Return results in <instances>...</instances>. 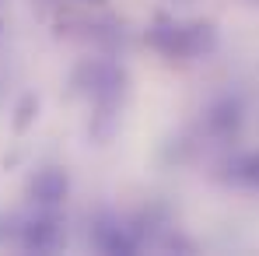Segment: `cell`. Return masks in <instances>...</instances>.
Instances as JSON below:
<instances>
[{
	"label": "cell",
	"mask_w": 259,
	"mask_h": 256,
	"mask_svg": "<svg viewBox=\"0 0 259 256\" xmlns=\"http://www.w3.org/2000/svg\"><path fill=\"white\" fill-rule=\"evenodd\" d=\"M88 4H105V0H88Z\"/></svg>",
	"instance_id": "obj_7"
},
{
	"label": "cell",
	"mask_w": 259,
	"mask_h": 256,
	"mask_svg": "<svg viewBox=\"0 0 259 256\" xmlns=\"http://www.w3.org/2000/svg\"><path fill=\"white\" fill-rule=\"evenodd\" d=\"M60 239H63V232H60V221L56 217H35L21 232V246L32 249V253H53L60 246Z\"/></svg>",
	"instance_id": "obj_2"
},
{
	"label": "cell",
	"mask_w": 259,
	"mask_h": 256,
	"mask_svg": "<svg viewBox=\"0 0 259 256\" xmlns=\"http://www.w3.org/2000/svg\"><path fill=\"white\" fill-rule=\"evenodd\" d=\"M147 39L165 56H203L217 43L214 25H203V21H196V25H161Z\"/></svg>",
	"instance_id": "obj_1"
},
{
	"label": "cell",
	"mask_w": 259,
	"mask_h": 256,
	"mask_svg": "<svg viewBox=\"0 0 259 256\" xmlns=\"http://www.w3.org/2000/svg\"><path fill=\"white\" fill-rule=\"evenodd\" d=\"M32 197H35V204H42V207H56V204L67 197V175H63V169L35 172V179H32Z\"/></svg>",
	"instance_id": "obj_3"
},
{
	"label": "cell",
	"mask_w": 259,
	"mask_h": 256,
	"mask_svg": "<svg viewBox=\"0 0 259 256\" xmlns=\"http://www.w3.org/2000/svg\"><path fill=\"white\" fill-rule=\"evenodd\" d=\"M235 179L259 186V155H249V158H242V162L235 165Z\"/></svg>",
	"instance_id": "obj_6"
},
{
	"label": "cell",
	"mask_w": 259,
	"mask_h": 256,
	"mask_svg": "<svg viewBox=\"0 0 259 256\" xmlns=\"http://www.w3.org/2000/svg\"><path fill=\"white\" fill-rule=\"evenodd\" d=\"M39 116V98L35 95H25L21 102H18V116H14V130L18 133H25V130L32 127V120Z\"/></svg>",
	"instance_id": "obj_5"
},
{
	"label": "cell",
	"mask_w": 259,
	"mask_h": 256,
	"mask_svg": "<svg viewBox=\"0 0 259 256\" xmlns=\"http://www.w3.org/2000/svg\"><path fill=\"white\" fill-rule=\"evenodd\" d=\"M95 242H98L102 253H133L137 249V239L130 235L123 225H116V221H102L95 228Z\"/></svg>",
	"instance_id": "obj_4"
}]
</instances>
